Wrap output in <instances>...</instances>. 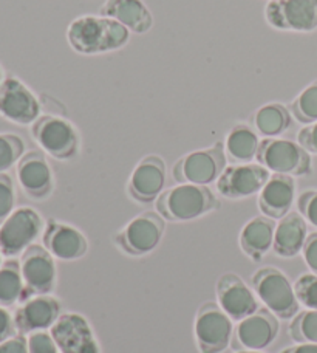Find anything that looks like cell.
Listing matches in <instances>:
<instances>
[{"label": "cell", "mask_w": 317, "mask_h": 353, "mask_svg": "<svg viewBox=\"0 0 317 353\" xmlns=\"http://www.w3.org/2000/svg\"><path fill=\"white\" fill-rule=\"evenodd\" d=\"M296 200L294 176L272 174L258 192V208L263 216L280 220L289 212Z\"/></svg>", "instance_id": "44dd1931"}, {"label": "cell", "mask_w": 317, "mask_h": 353, "mask_svg": "<svg viewBox=\"0 0 317 353\" xmlns=\"http://www.w3.org/2000/svg\"><path fill=\"white\" fill-rule=\"evenodd\" d=\"M251 285L258 301L278 319H293L299 313V301L288 276L276 267L258 268L251 277Z\"/></svg>", "instance_id": "3957f363"}, {"label": "cell", "mask_w": 317, "mask_h": 353, "mask_svg": "<svg viewBox=\"0 0 317 353\" xmlns=\"http://www.w3.org/2000/svg\"><path fill=\"white\" fill-rule=\"evenodd\" d=\"M25 154V143L16 134H0V174L17 166Z\"/></svg>", "instance_id": "f546056e"}, {"label": "cell", "mask_w": 317, "mask_h": 353, "mask_svg": "<svg viewBox=\"0 0 317 353\" xmlns=\"http://www.w3.org/2000/svg\"><path fill=\"white\" fill-rule=\"evenodd\" d=\"M2 257H3V254H2V251H0V265L3 263V261H2Z\"/></svg>", "instance_id": "b9f144b4"}, {"label": "cell", "mask_w": 317, "mask_h": 353, "mask_svg": "<svg viewBox=\"0 0 317 353\" xmlns=\"http://www.w3.org/2000/svg\"><path fill=\"white\" fill-rule=\"evenodd\" d=\"M265 19L276 30L311 33L317 30V0H269Z\"/></svg>", "instance_id": "30bf717a"}, {"label": "cell", "mask_w": 317, "mask_h": 353, "mask_svg": "<svg viewBox=\"0 0 317 353\" xmlns=\"http://www.w3.org/2000/svg\"><path fill=\"white\" fill-rule=\"evenodd\" d=\"M19 186L31 200H47L53 194L54 175L52 166L42 150H30L23 154L16 166Z\"/></svg>", "instance_id": "2e32d148"}, {"label": "cell", "mask_w": 317, "mask_h": 353, "mask_svg": "<svg viewBox=\"0 0 317 353\" xmlns=\"http://www.w3.org/2000/svg\"><path fill=\"white\" fill-rule=\"evenodd\" d=\"M297 210L302 214V217L317 228V191L309 189V191L302 192L297 199Z\"/></svg>", "instance_id": "836d02e7"}, {"label": "cell", "mask_w": 317, "mask_h": 353, "mask_svg": "<svg viewBox=\"0 0 317 353\" xmlns=\"http://www.w3.org/2000/svg\"><path fill=\"white\" fill-rule=\"evenodd\" d=\"M236 353H263V352L262 350H240Z\"/></svg>", "instance_id": "ab89813d"}, {"label": "cell", "mask_w": 317, "mask_h": 353, "mask_svg": "<svg viewBox=\"0 0 317 353\" xmlns=\"http://www.w3.org/2000/svg\"><path fill=\"white\" fill-rule=\"evenodd\" d=\"M293 124V115L287 105L271 103L260 107L254 115V128L265 138H278Z\"/></svg>", "instance_id": "484cf974"}, {"label": "cell", "mask_w": 317, "mask_h": 353, "mask_svg": "<svg viewBox=\"0 0 317 353\" xmlns=\"http://www.w3.org/2000/svg\"><path fill=\"white\" fill-rule=\"evenodd\" d=\"M67 41L76 53L96 56L124 48L130 41V31L113 19L85 14L68 25Z\"/></svg>", "instance_id": "6da1fadb"}, {"label": "cell", "mask_w": 317, "mask_h": 353, "mask_svg": "<svg viewBox=\"0 0 317 353\" xmlns=\"http://www.w3.org/2000/svg\"><path fill=\"white\" fill-rule=\"evenodd\" d=\"M45 223L34 208H16L0 225V251L5 257L21 256L39 239Z\"/></svg>", "instance_id": "52a82bcc"}, {"label": "cell", "mask_w": 317, "mask_h": 353, "mask_svg": "<svg viewBox=\"0 0 317 353\" xmlns=\"http://www.w3.org/2000/svg\"><path fill=\"white\" fill-rule=\"evenodd\" d=\"M50 333L61 353H101L90 323L79 313H62Z\"/></svg>", "instance_id": "5bb4252c"}, {"label": "cell", "mask_w": 317, "mask_h": 353, "mask_svg": "<svg viewBox=\"0 0 317 353\" xmlns=\"http://www.w3.org/2000/svg\"><path fill=\"white\" fill-rule=\"evenodd\" d=\"M28 353H61L50 330H41L27 335Z\"/></svg>", "instance_id": "d6a6232c"}, {"label": "cell", "mask_w": 317, "mask_h": 353, "mask_svg": "<svg viewBox=\"0 0 317 353\" xmlns=\"http://www.w3.org/2000/svg\"><path fill=\"white\" fill-rule=\"evenodd\" d=\"M42 242L54 259L65 262L78 261L88 251V241L81 230L54 219H50L43 228Z\"/></svg>", "instance_id": "ffe728a7"}, {"label": "cell", "mask_w": 317, "mask_h": 353, "mask_svg": "<svg viewBox=\"0 0 317 353\" xmlns=\"http://www.w3.org/2000/svg\"><path fill=\"white\" fill-rule=\"evenodd\" d=\"M167 169L160 155H147L139 160L127 181V194L138 203L155 201L166 185Z\"/></svg>", "instance_id": "d6986e66"}, {"label": "cell", "mask_w": 317, "mask_h": 353, "mask_svg": "<svg viewBox=\"0 0 317 353\" xmlns=\"http://www.w3.org/2000/svg\"><path fill=\"white\" fill-rule=\"evenodd\" d=\"M289 112L297 121L305 125L317 121V79L293 99Z\"/></svg>", "instance_id": "83f0119b"}, {"label": "cell", "mask_w": 317, "mask_h": 353, "mask_svg": "<svg viewBox=\"0 0 317 353\" xmlns=\"http://www.w3.org/2000/svg\"><path fill=\"white\" fill-rule=\"evenodd\" d=\"M256 160L272 174L303 176L313 171L311 154L299 143L285 138H263Z\"/></svg>", "instance_id": "5b68a950"}, {"label": "cell", "mask_w": 317, "mask_h": 353, "mask_svg": "<svg viewBox=\"0 0 317 353\" xmlns=\"http://www.w3.org/2000/svg\"><path fill=\"white\" fill-rule=\"evenodd\" d=\"M166 222L155 211H145L132 219L115 236L116 247L127 256H147L161 243Z\"/></svg>", "instance_id": "9c48e42d"}, {"label": "cell", "mask_w": 317, "mask_h": 353, "mask_svg": "<svg viewBox=\"0 0 317 353\" xmlns=\"http://www.w3.org/2000/svg\"><path fill=\"white\" fill-rule=\"evenodd\" d=\"M99 14L119 22L135 34L149 33L154 27V16L144 0H105Z\"/></svg>", "instance_id": "7402d4cb"}, {"label": "cell", "mask_w": 317, "mask_h": 353, "mask_svg": "<svg viewBox=\"0 0 317 353\" xmlns=\"http://www.w3.org/2000/svg\"><path fill=\"white\" fill-rule=\"evenodd\" d=\"M0 353H28L27 335L16 333L14 336L0 343Z\"/></svg>", "instance_id": "74e56055"}, {"label": "cell", "mask_w": 317, "mask_h": 353, "mask_svg": "<svg viewBox=\"0 0 317 353\" xmlns=\"http://www.w3.org/2000/svg\"><path fill=\"white\" fill-rule=\"evenodd\" d=\"M268 2H269V0H268Z\"/></svg>", "instance_id": "7bdbcfd3"}, {"label": "cell", "mask_w": 317, "mask_h": 353, "mask_svg": "<svg viewBox=\"0 0 317 353\" xmlns=\"http://www.w3.org/2000/svg\"><path fill=\"white\" fill-rule=\"evenodd\" d=\"M217 304L234 323L245 319L258 310V298L254 290L236 273H225L215 285Z\"/></svg>", "instance_id": "e0dca14e"}, {"label": "cell", "mask_w": 317, "mask_h": 353, "mask_svg": "<svg viewBox=\"0 0 317 353\" xmlns=\"http://www.w3.org/2000/svg\"><path fill=\"white\" fill-rule=\"evenodd\" d=\"M21 273L27 298L37 294H52L58 281L54 257L43 245H31L21 254Z\"/></svg>", "instance_id": "4fadbf2b"}, {"label": "cell", "mask_w": 317, "mask_h": 353, "mask_svg": "<svg viewBox=\"0 0 317 353\" xmlns=\"http://www.w3.org/2000/svg\"><path fill=\"white\" fill-rule=\"evenodd\" d=\"M303 261L308 265V268L317 274V231L308 234L307 242L302 250Z\"/></svg>", "instance_id": "d590c367"}, {"label": "cell", "mask_w": 317, "mask_h": 353, "mask_svg": "<svg viewBox=\"0 0 317 353\" xmlns=\"http://www.w3.org/2000/svg\"><path fill=\"white\" fill-rule=\"evenodd\" d=\"M280 353H317V344L314 343H297L296 345L283 349Z\"/></svg>", "instance_id": "f35d334b"}, {"label": "cell", "mask_w": 317, "mask_h": 353, "mask_svg": "<svg viewBox=\"0 0 317 353\" xmlns=\"http://www.w3.org/2000/svg\"><path fill=\"white\" fill-rule=\"evenodd\" d=\"M234 321L221 310L217 302L201 304L194 321L195 344L200 353H221L231 345Z\"/></svg>", "instance_id": "ba28073f"}, {"label": "cell", "mask_w": 317, "mask_h": 353, "mask_svg": "<svg viewBox=\"0 0 317 353\" xmlns=\"http://www.w3.org/2000/svg\"><path fill=\"white\" fill-rule=\"evenodd\" d=\"M27 299L21 273V262L14 259L0 265V305L10 308Z\"/></svg>", "instance_id": "4316f807"}, {"label": "cell", "mask_w": 317, "mask_h": 353, "mask_svg": "<svg viewBox=\"0 0 317 353\" xmlns=\"http://www.w3.org/2000/svg\"><path fill=\"white\" fill-rule=\"evenodd\" d=\"M218 199L209 186L178 183L160 194L155 200L156 212L164 220L175 223L192 222L218 210Z\"/></svg>", "instance_id": "7a4b0ae2"}, {"label": "cell", "mask_w": 317, "mask_h": 353, "mask_svg": "<svg viewBox=\"0 0 317 353\" xmlns=\"http://www.w3.org/2000/svg\"><path fill=\"white\" fill-rule=\"evenodd\" d=\"M276 222L266 216H257L246 223L238 236L243 253L254 262H260L272 250Z\"/></svg>", "instance_id": "cb8c5ba5"}, {"label": "cell", "mask_w": 317, "mask_h": 353, "mask_svg": "<svg viewBox=\"0 0 317 353\" xmlns=\"http://www.w3.org/2000/svg\"><path fill=\"white\" fill-rule=\"evenodd\" d=\"M297 143L307 150V152L317 155V121L303 125L297 134Z\"/></svg>", "instance_id": "e575fe53"}, {"label": "cell", "mask_w": 317, "mask_h": 353, "mask_svg": "<svg viewBox=\"0 0 317 353\" xmlns=\"http://www.w3.org/2000/svg\"><path fill=\"white\" fill-rule=\"evenodd\" d=\"M3 79H5V73H3V68H2V65H0V84L3 83Z\"/></svg>", "instance_id": "60d3db41"}, {"label": "cell", "mask_w": 317, "mask_h": 353, "mask_svg": "<svg viewBox=\"0 0 317 353\" xmlns=\"http://www.w3.org/2000/svg\"><path fill=\"white\" fill-rule=\"evenodd\" d=\"M31 135L42 152L54 160H73L79 154L81 137L68 119L56 115H43L31 124Z\"/></svg>", "instance_id": "277c9868"}, {"label": "cell", "mask_w": 317, "mask_h": 353, "mask_svg": "<svg viewBox=\"0 0 317 353\" xmlns=\"http://www.w3.org/2000/svg\"><path fill=\"white\" fill-rule=\"evenodd\" d=\"M307 237V220L302 217L300 212H288L276 225L272 251L278 257L291 259V257H296L297 254L302 253Z\"/></svg>", "instance_id": "603a6c76"}, {"label": "cell", "mask_w": 317, "mask_h": 353, "mask_svg": "<svg viewBox=\"0 0 317 353\" xmlns=\"http://www.w3.org/2000/svg\"><path fill=\"white\" fill-rule=\"evenodd\" d=\"M16 210V189L8 174H0V225Z\"/></svg>", "instance_id": "1f68e13d"}, {"label": "cell", "mask_w": 317, "mask_h": 353, "mask_svg": "<svg viewBox=\"0 0 317 353\" xmlns=\"http://www.w3.org/2000/svg\"><path fill=\"white\" fill-rule=\"evenodd\" d=\"M288 333L296 343L317 344V310H303L291 319Z\"/></svg>", "instance_id": "f1b7e54d"}, {"label": "cell", "mask_w": 317, "mask_h": 353, "mask_svg": "<svg viewBox=\"0 0 317 353\" xmlns=\"http://www.w3.org/2000/svg\"><path fill=\"white\" fill-rule=\"evenodd\" d=\"M62 314V304L52 294H37L21 302L14 312L17 333H30L50 330Z\"/></svg>", "instance_id": "ac0fdd59"}, {"label": "cell", "mask_w": 317, "mask_h": 353, "mask_svg": "<svg viewBox=\"0 0 317 353\" xmlns=\"http://www.w3.org/2000/svg\"><path fill=\"white\" fill-rule=\"evenodd\" d=\"M17 333L16 323H14V314L8 312V308L0 305V343H3L5 339L14 336Z\"/></svg>", "instance_id": "8d00e7d4"}, {"label": "cell", "mask_w": 317, "mask_h": 353, "mask_svg": "<svg viewBox=\"0 0 317 353\" xmlns=\"http://www.w3.org/2000/svg\"><path fill=\"white\" fill-rule=\"evenodd\" d=\"M227 166L225 143H215L214 146L194 150L176 160L172 168V176L176 183L207 186L217 183Z\"/></svg>", "instance_id": "8992f818"}, {"label": "cell", "mask_w": 317, "mask_h": 353, "mask_svg": "<svg viewBox=\"0 0 317 353\" xmlns=\"http://www.w3.org/2000/svg\"><path fill=\"white\" fill-rule=\"evenodd\" d=\"M296 298L307 310H317V274L305 273L293 283Z\"/></svg>", "instance_id": "4dcf8cb0"}, {"label": "cell", "mask_w": 317, "mask_h": 353, "mask_svg": "<svg viewBox=\"0 0 317 353\" xmlns=\"http://www.w3.org/2000/svg\"><path fill=\"white\" fill-rule=\"evenodd\" d=\"M280 332L278 318L268 308H258L234 325L231 347L234 350H265L276 341Z\"/></svg>", "instance_id": "8fae6325"}, {"label": "cell", "mask_w": 317, "mask_h": 353, "mask_svg": "<svg viewBox=\"0 0 317 353\" xmlns=\"http://www.w3.org/2000/svg\"><path fill=\"white\" fill-rule=\"evenodd\" d=\"M0 117L19 125L33 124L41 117V103L31 88L16 77L0 84Z\"/></svg>", "instance_id": "7c38bea8"}, {"label": "cell", "mask_w": 317, "mask_h": 353, "mask_svg": "<svg viewBox=\"0 0 317 353\" xmlns=\"http://www.w3.org/2000/svg\"><path fill=\"white\" fill-rule=\"evenodd\" d=\"M258 135L251 125L238 123L227 132L225 141V152L232 165H246L257 159Z\"/></svg>", "instance_id": "d4e9b609"}, {"label": "cell", "mask_w": 317, "mask_h": 353, "mask_svg": "<svg viewBox=\"0 0 317 353\" xmlns=\"http://www.w3.org/2000/svg\"><path fill=\"white\" fill-rule=\"evenodd\" d=\"M269 176L268 169L258 163L231 165L217 180V191L225 199L243 200L262 191Z\"/></svg>", "instance_id": "9a60e30c"}]
</instances>
